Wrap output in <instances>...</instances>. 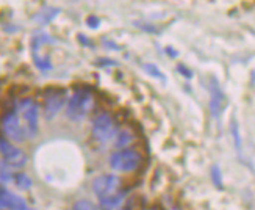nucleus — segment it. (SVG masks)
I'll return each instance as SVG.
<instances>
[{"mask_svg":"<svg viewBox=\"0 0 255 210\" xmlns=\"http://www.w3.org/2000/svg\"><path fill=\"white\" fill-rule=\"evenodd\" d=\"M210 93H212V97H210V112H212V115L215 118H219L223 115L224 107H226V94L223 93V90L219 88V85L215 79L212 80Z\"/></svg>","mask_w":255,"mask_h":210,"instance_id":"1a4fd4ad","label":"nucleus"},{"mask_svg":"<svg viewBox=\"0 0 255 210\" xmlns=\"http://www.w3.org/2000/svg\"><path fill=\"white\" fill-rule=\"evenodd\" d=\"M94 108V94L88 88H79L69 97L68 107H66V115L74 123L83 121Z\"/></svg>","mask_w":255,"mask_h":210,"instance_id":"f257e3e1","label":"nucleus"},{"mask_svg":"<svg viewBox=\"0 0 255 210\" xmlns=\"http://www.w3.org/2000/svg\"><path fill=\"white\" fill-rule=\"evenodd\" d=\"M74 210H99L93 203H90V201H77L75 204H74V207H72Z\"/></svg>","mask_w":255,"mask_h":210,"instance_id":"6ab92c4d","label":"nucleus"},{"mask_svg":"<svg viewBox=\"0 0 255 210\" xmlns=\"http://www.w3.org/2000/svg\"><path fill=\"white\" fill-rule=\"evenodd\" d=\"M66 104V90L50 86L44 90V116L47 121L53 119Z\"/></svg>","mask_w":255,"mask_h":210,"instance_id":"39448f33","label":"nucleus"},{"mask_svg":"<svg viewBox=\"0 0 255 210\" xmlns=\"http://www.w3.org/2000/svg\"><path fill=\"white\" fill-rule=\"evenodd\" d=\"M121 189V179L115 174H101L93 181V192L97 195L99 201H104L112 198L119 192Z\"/></svg>","mask_w":255,"mask_h":210,"instance_id":"423d86ee","label":"nucleus"},{"mask_svg":"<svg viewBox=\"0 0 255 210\" xmlns=\"http://www.w3.org/2000/svg\"><path fill=\"white\" fill-rule=\"evenodd\" d=\"M60 13V9L57 8H50V6H44L38 14H35V20L38 24H42L46 25L49 22H52V19Z\"/></svg>","mask_w":255,"mask_h":210,"instance_id":"9b49d317","label":"nucleus"},{"mask_svg":"<svg viewBox=\"0 0 255 210\" xmlns=\"http://www.w3.org/2000/svg\"><path fill=\"white\" fill-rule=\"evenodd\" d=\"M230 132H232V137H234V143H235L237 151L241 152V135H240L238 123H237L235 118H232V121H230Z\"/></svg>","mask_w":255,"mask_h":210,"instance_id":"4468645a","label":"nucleus"},{"mask_svg":"<svg viewBox=\"0 0 255 210\" xmlns=\"http://www.w3.org/2000/svg\"><path fill=\"white\" fill-rule=\"evenodd\" d=\"M118 126L115 118L104 112L101 115H97L93 121V137L99 143H108L112 141L115 137H118Z\"/></svg>","mask_w":255,"mask_h":210,"instance_id":"20e7f679","label":"nucleus"},{"mask_svg":"<svg viewBox=\"0 0 255 210\" xmlns=\"http://www.w3.org/2000/svg\"><path fill=\"white\" fill-rule=\"evenodd\" d=\"M212 181L216 185V189H223V174H221V170L218 165L212 168Z\"/></svg>","mask_w":255,"mask_h":210,"instance_id":"f3484780","label":"nucleus"},{"mask_svg":"<svg viewBox=\"0 0 255 210\" xmlns=\"http://www.w3.org/2000/svg\"><path fill=\"white\" fill-rule=\"evenodd\" d=\"M124 198H126L124 193H118L112 198H108V200L101 201V206L104 210H121L124 204Z\"/></svg>","mask_w":255,"mask_h":210,"instance_id":"9d476101","label":"nucleus"},{"mask_svg":"<svg viewBox=\"0 0 255 210\" xmlns=\"http://www.w3.org/2000/svg\"><path fill=\"white\" fill-rule=\"evenodd\" d=\"M142 156L135 149H121L118 152H113L110 157V167L116 171L130 173L135 171L141 167Z\"/></svg>","mask_w":255,"mask_h":210,"instance_id":"7ed1b4c3","label":"nucleus"},{"mask_svg":"<svg viewBox=\"0 0 255 210\" xmlns=\"http://www.w3.org/2000/svg\"><path fill=\"white\" fill-rule=\"evenodd\" d=\"M133 141V134L130 130H123L118 134V140H116V146L118 148H126Z\"/></svg>","mask_w":255,"mask_h":210,"instance_id":"2eb2a0df","label":"nucleus"},{"mask_svg":"<svg viewBox=\"0 0 255 210\" xmlns=\"http://www.w3.org/2000/svg\"><path fill=\"white\" fill-rule=\"evenodd\" d=\"M16 113L22 116V126L25 129L27 138H33L38 134V118L39 107L31 99H22L16 105Z\"/></svg>","mask_w":255,"mask_h":210,"instance_id":"f03ea898","label":"nucleus"},{"mask_svg":"<svg viewBox=\"0 0 255 210\" xmlns=\"http://www.w3.org/2000/svg\"><path fill=\"white\" fill-rule=\"evenodd\" d=\"M13 179H14V184L17 185V189H20V190H28L30 187H31V179L28 178L27 174H24V173L16 174Z\"/></svg>","mask_w":255,"mask_h":210,"instance_id":"dca6fc26","label":"nucleus"},{"mask_svg":"<svg viewBox=\"0 0 255 210\" xmlns=\"http://www.w3.org/2000/svg\"><path fill=\"white\" fill-rule=\"evenodd\" d=\"M33 61H35L36 68L39 71L46 72V71H50L52 69V63H50V60L47 57H41V55H38V53H33Z\"/></svg>","mask_w":255,"mask_h":210,"instance_id":"ddd939ff","label":"nucleus"},{"mask_svg":"<svg viewBox=\"0 0 255 210\" xmlns=\"http://www.w3.org/2000/svg\"><path fill=\"white\" fill-rule=\"evenodd\" d=\"M86 24L90 28H97L99 25H101V20H99V17H96V16H90L86 20Z\"/></svg>","mask_w":255,"mask_h":210,"instance_id":"412c9836","label":"nucleus"},{"mask_svg":"<svg viewBox=\"0 0 255 210\" xmlns=\"http://www.w3.org/2000/svg\"><path fill=\"white\" fill-rule=\"evenodd\" d=\"M142 69L146 74H149L150 77H153V79H158L161 82H166V75L160 71V68L157 64H153V63H146L142 66Z\"/></svg>","mask_w":255,"mask_h":210,"instance_id":"f8f14e48","label":"nucleus"},{"mask_svg":"<svg viewBox=\"0 0 255 210\" xmlns=\"http://www.w3.org/2000/svg\"><path fill=\"white\" fill-rule=\"evenodd\" d=\"M0 156L3 157L5 165L9 168H22L27 163L25 154L3 138H0Z\"/></svg>","mask_w":255,"mask_h":210,"instance_id":"0eeeda50","label":"nucleus"},{"mask_svg":"<svg viewBox=\"0 0 255 210\" xmlns=\"http://www.w3.org/2000/svg\"><path fill=\"white\" fill-rule=\"evenodd\" d=\"M13 178H14V176L9 173V170H8L6 165L0 163V182H2V184H5V182H9V181L13 179Z\"/></svg>","mask_w":255,"mask_h":210,"instance_id":"a211bd4d","label":"nucleus"},{"mask_svg":"<svg viewBox=\"0 0 255 210\" xmlns=\"http://www.w3.org/2000/svg\"><path fill=\"white\" fill-rule=\"evenodd\" d=\"M2 130L9 140H13L16 143H20V141H24L27 138L25 129H24V126H22L19 115L16 112L3 115V118H2Z\"/></svg>","mask_w":255,"mask_h":210,"instance_id":"6e6552de","label":"nucleus"},{"mask_svg":"<svg viewBox=\"0 0 255 210\" xmlns=\"http://www.w3.org/2000/svg\"><path fill=\"white\" fill-rule=\"evenodd\" d=\"M99 64H116V61L113 60H101V61H97Z\"/></svg>","mask_w":255,"mask_h":210,"instance_id":"5701e85b","label":"nucleus"},{"mask_svg":"<svg viewBox=\"0 0 255 210\" xmlns=\"http://www.w3.org/2000/svg\"><path fill=\"white\" fill-rule=\"evenodd\" d=\"M166 53H168V55H172V58L177 57V52H175L172 47H166Z\"/></svg>","mask_w":255,"mask_h":210,"instance_id":"4be33fe9","label":"nucleus"},{"mask_svg":"<svg viewBox=\"0 0 255 210\" xmlns=\"http://www.w3.org/2000/svg\"><path fill=\"white\" fill-rule=\"evenodd\" d=\"M177 71H179V72L185 77V79H193V72H191L190 69H188L186 66L179 64V66H177Z\"/></svg>","mask_w":255,"mask_h":210,"instance_id":"aec40b11","label":"nucleus"}]
</instances>
